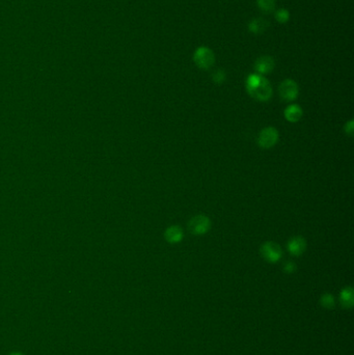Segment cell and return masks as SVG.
<instances>
[{
	"label": "cell",
	"mask_w": 354,
	"mask_h": 355,
	"mask_svg": "<svg viewBox=\"0 0 354 355\" xmlns=\"http://www.w3.org/2000/svg\"><path fill=\"white\" fill-rule=\"evenodd\" d=\"M247 91L250 97L266 102L272 97V87L266 78L260 74H251L247 79Z\"/></svg>",
	"instance_id": "obj_1"
},
{
	"label": "cell",
	"mask_w": 354,
	"mask_h": 355,
	"mask_svg": "<svg viewBox=\"0 0 354 355\" xmlns=\"http://www.w3.org/2000/svg\"><path fill=\"white\" fill-rule=\"evenodd\" d=\"M193 61L200 69L208 70L215 63V55L210 48L202 46L195 50Z\"/></svg>",
	"instance_id": "obj_2"
},
{
	"label": "cell",
	"mask_w": 354,
	"mask_h": 355,
	"mask_svg": "<svg viewBox=\"0 0 354 355\" xmlns=\"http://www.w3.org/2000/svg\"><path fill=\"white\" fill-rule=\"evenodd\" d=\"M188 229L195 236L205 235L211 229V220L208 216L205 215L194 216L188 223Z\"/></svg>",
	"instance_id": "obj_3"
},
{
	"label": "cell",
	"mask_w": 354,
	"mask_h": 355,
	"mask_svg": "<svg viewBox=\"0 0 354 355\" xmlns=\"http://www.w3.org/2000/svg\"><path fill=\"white\" fill-rule=\"evenodd\" d=\"M261 255L269 263H277L280 261L283 256L282 248L275 242L268 241L265 242L260 249Z\"/></svg>",
	"instance_id": "obj_4"
},
{
	"label": "cell",
	"mask_w": 354,
	"mask_h": 355,
	"mask_svg": "<svg viewBox=\"0 0 354 355\" xmlns=\"http://www.w3.org/2000/svg\"><path fill=\"white\" fill-rule=\"evenodd\" d=\"M279 93L283 100L288 102L294 101L295 99H297L299 94L298 84L292 79H286L280 84Z\"/></svg>",
	"instance_id": "obj_5"
},
{
	"label": "cell",
	"mask_w": 354,
	"mask_h": 355,
	"mask_svg": "<svg viewBox=\"0 0 354 355\" xmlns=\"http://www.w3.org/2000/svg\"><path fill=\"white\" fill-rule=\"evenodd\" d=\"M279 141V132L274 127H266L258 136V143L263 149H270L277 144Z\"/></svg>",
	"instance_id": "obj_6"
},
{
	"label": "cell",
	"mask_w": 354,
	"mask_h": 355,
	"mask_svg": "<svg viewBox=\"0 0 354 355\" xmlns=\"http://www.w3.org/2000/svg\"><path fill=\"white\" fill-rule=\"evenodd\" d=\"M287 248L292 255L299 256L304 252V250H306L307 242L302 237L295 236L292 237V238L288 241Z\"/></svg>",
	"instance_id": "obj_7"
},
{
	"label": "cell",
	"mask_w": 354,
	"mask_h": 355,
	"mask_svg": "<svg viewBox=\"0 0 354 355\" xmlns=\"http://www.w3.org/2000/svg\"><path fill=\"white\" fill-rule=\"evenodd\" d=\"M275 63L274 59L271 56H261L259 57L254 63V70L257 71L260 75L268 74L272 72L274 69Z\"/></svg>",
	"instance_id": "obj_8"
},
{
	"label": "cell",
	"mask_w": 354,
	"mask_h": 355,
	"mask_svg": "<svg viewBox=\"0 0 354 355\" xmlns=\"http://www.w3.org/2000/svg\"><path fill=\"white\" fill-rule=\"evenodd\" d=\"M184 233L179 225H172L164 233L165 240L171 244H177L183 240Z\"/></svg>",
	"instance_id": "obj_9"
},
{
	"label": "cell",
	"mask_w": 354,
	"mask_h": 355,
	"mask_svg": "<svg viewBox=\"0 0 354 355\" xmlns=\"http://www.w3.org/2000/svg\"><path fill=\"white\" fill-rule=\"evenodd\" d=\"M269 27V23L267 20H265L263 18H255L252 19L251 21L248 24V29L249 32L254 34V35H261L264 34L265 32L267 31Z\"/></svg>",
	"instance_id": "obj_10"
},
{
	"label": "cell",
	"mask_w": 354,
	"mask_h": 355,
	"mask_svg": "<svg viewBox=\"0 0 354 355\" xmlns=\"http://www.w3.org/2000/svg\"><path fill=\"white\" fill-rule=\"evenodd\" d=\"M302 115H303V111L301 109V107L296 104H292L284 109V117H286V120L290 123L298 122L302 117Z\"/></svg>",
	"instance_id": "obj_11"
},
{
	"label": "cell",
	"mask_w": 354,
	"mask_h": 355,
	"mask_svg": "<svg viewBox=\"0 0 354 355\" xmlns=\"http://www.w3.org/2000/svg\"><path fill=\"white\" fill-rule=\"evenodd\" d=\"M341 303L344 308H351L353 304V291L352 288H345L341 292Z\"/></svg>",
	"instance_id": "obj_12"
},
{
	"label": "cell",
	"mask_w": 354,
	"mask_h": 355,
	"mask_svg": "<svg viewBox=\"0 0 354 355\" xmlns=\"http://www.w3.org/2000/svg\"><path fill=\"white\" fill-rule=\"evenodd\" d=\"M257 4L262 12L271 13L274 11L277 1L275 0H257Z\"/></svg>",
	"instance_id": "obj_13"
},
{
	"label": "cell",
	"mask_w": 354,
	"mask_h": 355,
	"mask_svg": "<svg viewBox=\"0 0 354 355\" xmlns=\"http://www.w3.org/2000/svg\"><path fill=\"white\" fill-rule=\"evenodd\" d=\"M289 18H290V13L284 8H281L275 13V19H277V21L280 23H286Z\"/></svg>",
	"instance_id": "obj_14"
},
{
	"label": "cell",
	"mask_w": 354,
	"mask_h": 355,
	"mask_svg": "<svg viewBox=\"0 0 354 355\" xmlns=\"http://www.w3.org/2000/svg\"><path fill=\"white\" fill-rule=\"evenodd\" d=\"M321 304L323 305L324 308L326 309H332L334 307V298L332 297V295L330 294H324L322 297H321V300H320Z\"/></svg>",
	"instance_id": "obj_15"
},
{
	"label": "cell",
	"mask_w": 354,
	"mask_h": 355,
	"mask_svg": "<svg viewBox=\"0 0 354 355\" xmlns=\"http://www.w3.org/2000/svg\"><path fill=\"white\" fill-rule=\"evenodd\" d=\"M225 78H227V75H225V72L223 70H221V69H218V70H216L213 75H212V79L213 81L215 83L217 84H220V83H223Z\"/></svg>",
	"instance_id": "obj_16"
},
{
	"label": "cell",
	"mask_w": 354,
	"mask_h": 355,
	"mask_svg": "<svg viewBox=\"0 0 354 355\" xmlns=\"http://www.w3.org/2000/svg\"><path fill=\"white\" fill-rule=\"evenodd\" d=\"M283 270H284V272H287V273H292V272H294L295 270H296V265H295L294 262L289 261V262H287L286 264L283 265Z\"/></svg>",
	"instance_id": "obj_17"
},
{
	"label": "cell",
	"mask_w": 354,
	"mask_h": 355,
	"mask_svg": "<svg viewBox=\"0 0 354 355\" xmlns=\"http://www.w3.org/2000/svg\"><path fill=\"white\" fill-rule=\"evenodd\" d=\"M354 123L353 121H349L346 125H345V132L346 134H348L349 136H352L353 135V132H354Z\"/></svg>",
	"instance_id": "obj_18"
},
{
	"label": "cell",
	"mask_w": 354,
	"mask_h": 355,
	"mask_svg": "<svg viewBox=\"0 0 354 355\" xmlns=\"http://www.w3.org/2000/svg\"><path fill=\"white\" fill-rule=\"evenodd\" d=\"M9 355H23V354H21V353H19V352H14V353H12V354H9Z\"/></svg>",
	"instance_id": "obj_19"
}]
</instances>
